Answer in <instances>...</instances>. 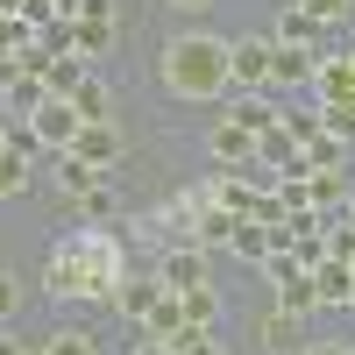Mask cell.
Here are the masks:
<instances>
[{
  "label": "cell",
  "instance_id": "6da1fadb",
  "mask_svg": "<svg viewBox=\"0 0 355 355\" xmlns=\"http://www.w3.org/2000/svg\"><path fill=\"white\" fill-rule=\"evenodd\" d=\"M128 284V242L114 227H93L78 220L50 242V263H43V291L57 306H114Z\"/></svg>",
  "mask_w": 355,
  "mask_h": 355
},
{
  "label": "cell",
  "instance_id": "7a4b0ae2",
  "mask_svg": "<svg viewBox=\"0 0 355 355\" xmlns=\"http://www.w3.org/2000/svg\"><path fill=\"white\" fill-rule=\"evenodd\" d=\"M157 78L171 100H192V107H214L227 100V36H206V28H185V36H171L164 57H157Z\"/></svg>",
  "mask_w": 355,
  "mask_h": 355
},
{
  "label": "cell",
  "instance_id": "3957f363",
  "mask_svg": "<svg viewBox=\"0 0 355 355\" xmlns=\"http://www.w3.org/2000/svg\"><path fill=\"white\" fill-rule=\"evenodd\" d=\"M270 36H227V78L242 85V93H263L270 85Z\"/></svg>",
  "mask_w": 355,
  "mask_h": 355
},
{
  "label": "cell",
  "instance_id": "277c9868",
  "mask_svg": "<svg viewBox=\"0 0 355 355\" xmlns=\"http://www.w3.org/2000/svg\"><path fill=\"white\" fill-rule=\"evenodd\" d=\"M71 157L100 164V171L114 178V171H121V157H128V142H121V128H114V121H78V135H71Z\"/></svg>",
  "mask_w": 355,
  "mask_h": 355
},
{
  "label": "cell",
  "instance_id": "5b68a950",
  "mask_svg": "<svg viewBox=\"0 0 355 355\" xmlns=\"http://www.w3.org/2000/svg\"><path fill=\"white\" fill-rule=\"evenodd\" d=\"M214 270H206V249L199 242H171L164 256H157V284L164 291H192V284H206Z\"/></svg>",
  "mask_w": 355,
  "mask_h": 355
},
{
  "label": "cell",
  "instance_id": "8992f818",
  "mask_svg": "<svg viewBox=\"0 0 355 355\" xmlns=\"http://www.w3.org/2000/svg\"><path fill=\"white\" fill-rule=\"evenodd\" d=\"M206 157H214L220 171H234V164H256V135L234 121V114H220L214 128H206Z\"/></svg>",
  "mask_w": 355,
  "mask_h": 355
},
{
  "label": "cell",
  "instance_id": "52a82bcc",
  "mask_svg": "<svg viewBox=\"0 0 355 355\" xmlns=\"http://www.w3.org/2000/svg\"><path fill=\"white\" fill-rule=\"evenodd\" d=\"M28 128H36V135H43V150L57 157V150H71V135H78V107L50 93V100H43L36 114H28Z\"/></svg>",
  "mask_w": 355,
  "mask_h": 355
},
{
  "label": "cell",
  "instance_id": "ba28073f",
  "mask_svg": "<svg viewBox=\"0 0 355 355\" xmlns=\"http://www.w3.org/2000/svg\"><path fill=\"white\" fill-rule=\"evenodd\" d=\"M50 178H57V192H64V199H85L93 185H107V171H100V164H85V157H71V150H57V157H50Z\"/></svg>",
  "mask_w": 355,
  "mask_h": 355
},
{
  "label": "cell",
  "instance_id": "9c48e42d",
  "mask_svg": "<svg viewBox=\"0 0 355 355\" xmlns=\"http://www.w3.org/2000/svg\"><path fill=\"white\" fill-rule=\"evenodd\" d=\"M313 71H320V50H299V43H277L270 50V85H313Z\"/></svg>",
  "mask_w": 355,
  "mask_h": 355
},
{
  "label": "cell",
  "instance_id": "30bf717a",
  "mask_svg": "<svg viewBox=\"0 0 355 355\" xmlns=\"http://www.w3.org/2000/svg\"><path fill=\"white\" fill-rule=\"evenodd\" d=\"M306 93H313L320 107L355 100V71H348V57H327V50H320V71H313V85H306Z\"/></svg>",
  "mask_w": 355,
  "mask_h": 355
},
{
  "label": "cell",
  "instance_id": "8fae6325",
  "mask_svg": "<svg viewBox=\"0 0 355 355\" xmlns=\"http://www.w3.org/2000/svg\"><path fill=\"white\" fill-rule=\"evenodd\" d=\"M277 43H299V50H320V43H327V21H320V15H306L299 0H284V8H277Z\"/></svg>",
  "mask_w": 355,
  "mask_h": 355
},
{
  "label": "cell",
  "instance_id": "7c38bea8",
  "mask_svg": "<svg viewBox=\"0 0 355 355\" xmlns=\"http://www.w3.org/2000/svg\"><path fill=\"white\" fill-rule=\"evenodd\" d=\"M313 291H320V306H348L355 299V263H341V256L313 263Z\"/></svg>",
  "mask_w": 355,
  "mask_h": 355
},
{
  "label": "cell",
  "instance_id": "4fadbf2b",
  "mask_svg": "<svg viewBox=\"0 0 355 355\" xmlns=\"http://www.w3.org/2000/svg\"><path fill=\"white\" fill-rule=\"evenodd\" d=\"M178 299H185V327H206V334H214V327H220V313H227V299H220V284H214V277L192 284V291H178Z\"/></svg>",
  "mask_w": 355,
  "mask_h": 355
},
{
  "label": "cell",
  "instance_id": "5bb4252c",
  "mask_svg": "<svg viewBox=\"0 0 355 355\" xmlns=\"http://www.w3.org/2000/svg\"><path fill=\"white\" fill-rule=\"evenodd\" d=\"M234 227H242V220H234L227 206H214V199H206L199 214H192V242H199V249H227V242H234Z\"/></svg>",
  "mask_w": 355,
  "mask_h": 355
},
{
  "label": "cell",
  "instance_id": "9a60e30c",
  "mask_svg": "<svg viewBox=\"0 0 355 355\" xmlns=\"http://www.w3.org/2000/svg\"><path fill=\"white\" fill-rule=\"evenodd\" d=\"M157 299H164V284H157V277H128V284H121V299H114V313H121L128 327H142Z\"/></svg>",
  "mask_w": 355,
  "mask_h": 355
},
{
  "label": "cell",
  "instance_id": "2e32d148",
  "mask_svg": "<svg viewBox=\"0 0 355 355\" xmlns=\"http://www.w3.org/2000/svg\"><path fill=\"white\" fill-rule=\"evenodd\" d=\"M71 107H78V121H114V85L85 71V78H78V93H71Z\"/></svg>",
  "mask_w": 355,
  "mask_h": 355
},
{
  "label": "cell",
  "instance_id": "e0dca14e",
  "mask_svg": "<svg viewBox=\"0 0 355 355\" xmlns=\"http://www.w3.org/2000/svg\"><path fill=\"white\" fill-rule=\"evenodd\" d=\"M256 341H263V348H277V355H299V348H306V341H299V320H291L284 306L256 320Z\"/></svg>",
  "mask_w": 355,
  "mask_h": 355
},
{
  "label": "cell",
  "instance_id": "ac0fdd59",
  "mask_svg": "<svg viewBox=\"0 0 355 355\" xmlns=\"http://www.w3.org/2000/svg\"><path fill=\"white\" fill-rule=\"evenodd\" d=\"M71 214L93 220V227H114V220H121V192H114V185H93L85 199H71Z\"/></svg>",
  "mask_w": 355,
  "mask_h": 355
},
{
  "label": "cell",
  "instance_id": "d6986e66",
  "mask_svg": "<svg viewBox=\"0 0 355 355\" xmlns=\"http://www.w3.org/2000/svg\"><path fill=\"white\" fill-rule=\"evenodd\" d=\"M142 334H157V341H178V334H185V299H178V291H164V299L150 306V320H142Z\"/></svg>",
  "mask_w": 355,
  "mask_h": 355
},
{
  "label": "cell",
  "instance_id": "ffe728a7",
  "mask_svg": "<svg viewBox=\"0 0 355 355\" xmlns=\"http://www.w3.org/2000/svg\"><path fill=\"white\" fill-rule=\"evenodd\" d=\"M277 306H284L291 320H306V313H320V291H313V270H299V277H284V284H277Z\"/></svg>",
  "mask_w": 355,
  "mask_h": 355
},
{
  "label": "cell",
  "instance_id": "44dd1931",
  "mask_svg": "<svg viewBox=\"0 0 355 355\" xmlns=\"http://www.w3.org/2000/svg\"><path fill=\"white\" fill-rule=\"evenodd\" d=\"M227 114H234V121H242L249 135H270V128L284 121V114H277L270 100H227Z\"/></svg>",
  "mask_w": 355,
  "mask_h": 355
},
{
  "label": "cell",
  "instance_id": "7402d4cb",
  "mask_svg": "<svg viewBox=\"0 0 355 355\" xmlns=\"http://www.w3.org/2000/svg\"><path fill=\"white\" fill-rule=\"evenodd\" d=\"M234 256H242V263H263V256H270V220H242V227H234V242H227Z\"/></svg>",
  "mask_w": 355,
  "mask_h": 355
},
{
  "label": "cell",
  "instance_id": "603a6c76",
  "mask_svg": "<svg viewBox=\"0 0 355 355\" xmlns=\"http://www.w3.org/2000/svg\"><path fill=\"white\" fill-rule=\"evenodd\" d=\"M114 21H71V57H107Z\"/></svg>",
  "mask_w": 355,
  "mask_h": 355
},
{
  "label": "cell",
  "instance_id": "cb8c5ba5",
  "mask_svg": "<svg viewBox=\"0 0 355 355\" xmlns=\"http://www.w3.org/2000/svg\"><path fill=\"white\" fill-rule=\"evenodd\" d=\"M43 78H50V93H57V100H71V93H78V78H85V64H78V57H71V50H57Z\"/></svg>",
  "mask_w": 355,
  "mask_h": 355
},
{
  "label": "cell",
  "instance_id": "d4e9b609",
  "mask_svg": "<svg viewBox=\"0 0 355 355\" xmlns=\"http://www.w3.org/2000/svg\"><path fill=\"white\" fill-rule=\"evenodd\" d=\"M348 164V142L341 135H313L306 142V171H341Z\"/></svg>",
  "mask_w": 355,
  "mask_h": 355
},
{
  "label": "cell",
  "instance_id": "484cf974",
  "mask_svg": "<svg viewBox=\"0 0 355 355\" xmlns=\"http://www.w3.org/2000/svg\"><path fill=\"white\" fill-rule=\"evenodd\" d=\"M43 355H100V341L85 327H57V334H43Z\"/></svg>",
  "mask_w": 355,
  "mask_h": 355
},
{
  "label": "cell",
  "instance_id": "4316f807",
  "mask_svg": "<svg viewBox=\"0 0 355 355\" xmlns=\"http://www.w3.org/2000/svg\"><path fill=\"white\" fill-rule=\"evenodd\" d=\"M21 192H28V157L0 150V199H21Z\"/></svg>",
  "mask_w": 355,
  "mask_h": 355
},
{
  "label": "cell",
  "instance_id": "83f0119b",
  "mask_svg": "<svg viewBox=\"0 0 355 355\" xmlns=\"http://www.w3.org/2000/svg\"><path fill=\"white\" fill-rule=\"evenodd\" d=\"M320 121H327V135L355 142V100H334V107H320Z\"/></svg>",
  "mask_w": 355,
  "mask_h": 355
},
{
  "label": "cell",
  "instance_id": "f1b7e54d",
  "mask_svg": "<svg viewBox=\"0 0 355 355\" xmlns=\"http://www.w3.org/2000/svg\"><path fill=\"white\" fill-rule=\"evenodd\" d=\"M284 135L299 142V150H306L313 135H327V121H320V107H313V114H284Z\"/></svg>",
  "mask_w": 355,
  "mask_h": 355
},
{
  "label": "cell",
  "instance_id": "f546056e",
  "mask_svg": "<svg viewBox=\"0 0 355 355\" xmlns=\"http://www.w3.org/2000/svg\"><path fill=\"white\" fill-rule=\"evenodd\" d=\"M171 348H178V355H227V348H220L214 334H206V327H185V334H178Z\"/></svg>",
  "mask_w": 355,
  "mask_h": 355
},
{
  "label": "cell",
  "instance_id": "4dcf8cb0",
  "mask_svg": "<svg viewBox=\"0 0 355 355\" xmlns=\"http://www.w3.org/2000/svg\"><path fill=\"white\" fill-rule=\"evenodd\" d=\"M21 299H28V291H21V277H15V270H0V327H8V320L21 313Z\"/></svg>",
  "mask_w": 355,
  "mask_h": 355
},
{
  "label": "cell",
  "instance_id": "1f68e13d",
  "mask_svg": "<svg viewBox=\"0 0 355 355\" xmlns=\"http://www.w3.org/2000/svg\"><path fill=\"white\" fill-rule=\"evenodd\" d=\"M299 8H306V15H320V21H327V28H334V21H341V15L355 8V0H299Z\"/></svg>",
  "mask_w": 355,
  "mask_h": 355
},
{
  "label": "cell",
  "instance_id": "d6a6232c",
  "mask_svg": "<svg viewBox=\"0 0 355 355\" xmlns=\"http://www.w3.org/2000/svg\"><path fill=\"white\" fill-rule=\"evenodd\" d=\"M128 355H178V348H171V341H157V334H142V341H135Z\"/></svg>",
  "mask_w": 355,
  "mask_h": 355
},
{
  "label": "cell",
  "instance_id": "836d02e7",
  "mask_svg": "<svg viewBox=\"0 0 355 355\" xmlns=\"http://www.w3.org/2000/svg\"><path fill=\"white\" fill-rule=\"evenodd\" d=\"M299 355H348V341H306Z\"/></svg>",
  "mask_w": 355,
  "mask_h": 355
},
{
  "label": "cell",
  "instance_id": "e575fe53",
  "mask_svg": "<svg viewBox=\"0 0 355 355\" xmlns=\"http://www.w3.org/2000/svg\"><path fill=\"white\" fill-rule=\"evenodd\" d=\"M164 8H178V15H206L214 0H164Z\"/></svg>",
  "mask_w": 355,
  "mask_h": 355
},
{
  "label": "cell",
  "instance_id": "d590c367",
  "mask_svg": "<svg viewBox=\"0 0 355 355\" xmlns=\"http://www.w3.org/2000/svg\"><path fill=\"white\" fill-rule=\"evenodd\" d=\"M21 348H28V341H15V334H0V355H21Z\"/></svg>",
  "mask_w": 355,
  "mask_h": 355
},
{
  "label": "cell",
  "instance_id": "8d00e7d4",
  "mask_svg": "<svg viewBox=\"0 0 355 355\" xmlns=\"http://www.w3.org/2000/svg\"><path fill=\"white\" fill-rule=\"evenodd\" d=\"M0 8H8V15H21V8H28V0H0Z\"/></svg>",
  "mask_w": 355,
  "mask_h": 355
},
{
  "label": "cell",
  "instance_id": "74e56055",
  "mask_svg": "<svg viewBox=\"0 0 355 355\" xmlns=\"http://www.w3.org/2000/svg\"><path fill=\"white\" fill-rule=\"evenodd\" d=\"M348 220H355V178H348Z\"/></svg>",
  "mask_w": 355,
  "mask_h": 355
},
{
  "label": "cell",
  "instance_id": "f35d334b",
  "mask_svg": "<svg viewBox=\"0 0 355 355\" xmlns=\"http://www.w3.org/2000/svg\"><path fill=\"white\" fill-rule=\"evenodd\" d=\"M8 21H15V15H8V8H0V36H8Z\"/></svg>",
  "mask_w": 355,
  "mask_h": 355
},
{
  "label": "cell",
  "instance_id": "ab89813d",
  "mask_svg": "<svg viewBox=\"0 0 355 355\" xmlns=\"http://www.w3.org/2000/svg\"><path fill=\"white\" fill-rule=\"evenodd\" d=\"M21 355H43V341H28V348H21Z\"/></svg>",
  "mask_w": 355,
  "mask_h": 355
},
{
  "label": "cell",
  "instance_id": "60d3db41",
  "mask_svg": "<svg viewBox=\"0 0 355 355\" xmlns=\"http://www.w3.org/2000/svg\"><path fill=\"white\" fill-rule=\"evenodd\" d=\"M348 71H355V50H348Z\"/></svg>",
  "mask_w": 355,
  "mask_h": 355
},
{
  "label": "cell",
  "instance_id": "b9f144b4",
  "mask_svg": "<svg viewBox=\"0 0 355 355\" xmlns=\"http://www.w3.org/2000/svg\"><path fill=\"white\" fill-rule=\"evenodd\" d=\"M348 355H355V341H348Z\"/></svg>",
  "mask_w": 355,
  "mask_h": 355
},
{
  "label": "cell",
  "instance_id": "7bdbcfd3",
  "mask_svg": "<svg viewBox=\"0 0 355 355\" xmlns=\"http://www.w3.org/2000/svg\"><path fill=\"white\" fill-rule=\"evenodd\" d=\"M348 306H355V299H348Z\"/></svg>",
  "mask_w": 355,
  "mask_h": 355
}]
</instances>
